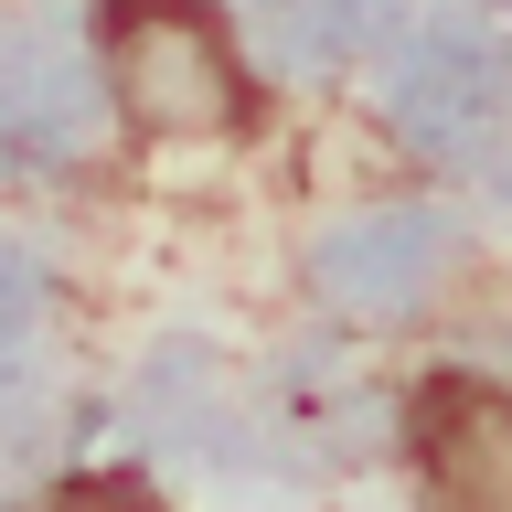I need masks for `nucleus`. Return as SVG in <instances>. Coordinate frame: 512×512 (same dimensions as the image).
I'll use <instances>...</instances> for the list:
<instances>
[{
  "label": "nucleus",
  "instance_id": "obj_2",
  "mask_svg": "<svg viewBox=\"0 0 512 512\" xmlns=\"http://www.w3.org/2000/svg\"><path fill=\"white\" fill-rule=\"evenodd\" d=\"M22 512H171L160 491H139V480H64V491H43V502Z\"/></svg>",
  "mask_w": 512,
  "mask_h": 512
},
{
  "label": "nucleus",
  "instance_id": "obj_1",
  "mask_svg": "<svg viewBox=\"0 0 512 512\" xmlns=\"http://www.w3.org/2000/svg\"><path fill=\"white\" fill-rule=\"evenodd\" d=\"M459 406L470 416L438 406V427H416L427 512H512V395L480 384V395H459Z\"/></svg>",
  "mask_w": 512,
  "mask_h": 512
}]
</instances>
